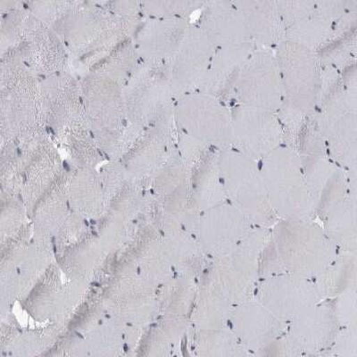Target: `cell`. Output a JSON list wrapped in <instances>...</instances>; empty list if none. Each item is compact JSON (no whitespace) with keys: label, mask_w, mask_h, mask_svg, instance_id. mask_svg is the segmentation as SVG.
<instances>
[{"label":"cell","mask_w":357,"mask_h":357,"mask_svg":"<svg viewBox=\"0 0 357 357\" xmlns=\"http://www.w3.org/2000/svg\"><path fill=\"white\" fill-rule=\"evenodd\" d=\"M1 56L15 57L38 78L72 71L65 44L25 1H0Z\"/></svg>","instance_id":"obj_1"},{"label":"cell","mask_w":357,"mask_h":357,"mask_svg":"<svg viewBox=\"0 0 357 357\" xmlns=\"http://www.w3.org/2000/svg\"><path fill=\"white\" fill-rule=\"evenodd\" d=\"M51 28L65 44L79 77L129 37L104 1H70Z\"/></svg>","instance_id":"obj_2"},{"label":"cell","mask_w":357,"mask_h":357,"mask_svg":"<svg viewBox=\"0 0 357 357\" xmlns=\"http://www.w3.org/2000/svg\"><path fill=\"white\" fill-rule=\"evenodd\" d=\"M0 122L1 143L18 142L47 130L40 79L11 56H1Z\"/></svg>","instance_id":"obj_3"},{"label":"cell","mask_w":357,"mask_h":357,"mask_svg":"<svg viewBox=\"0 0 357 357\" xmlns=\"http://www.w3.org/2000/svg\"><path fill=\"white\" fill-rule=\"evenodd\" d=\"M86 121L100 151L119 158L129 123L124 107L123 86L100 73L79 76Z\"/></svg>","instance_id":"obj_4"},{"label":"cell","mask_w":357,"mask_h":357,"mask_svg":"<svg viewBox=\"0 0 357 357\" xmlns=\"http://www.w3.org/2000/svg\"><path fill=\"white\" fill-rule=\"evenodd\" d=\"M127 120L145 128L174 119L176 97L169 79L167 63L142 61L123 85Z\"/></svg>","instance_id":"obj_5"},{"label":"cell","mask_w":357,"mask_h":357,"mask_svg":"<svg viewBox=\"0 0 357 357\" xmlns=\"http://www.w3.org/2000/svg\"><path fill=\"white\" fill-rule=\"evenodd\" d=\"M282 81V106L305 116H314L321 65L317 52L284 40L274 49Z\"/></svg>","instance_id":"obj_6"},{"label":"cell","mask_w":357,"mask_h":357,"mask_svg":"<svg viewBox=\"0 0 357 357\" xmlns=\"http://www.w3.org/2000/svg\"><path fill=\"white\" fill-rule=\"evenodd\" d=\"M174 116L178 132L211 148H232L231 107L218 98L200 91L181 95Z\"/></svg>","instance_id":"obj_7"},{"label":"cell","mask_w":357,"mask_h":357,"mask_svg":"<svg viewBox=\"0 0 357 357\" xmlns=\"http://www.w3.org/2000/svg\"><path fill=\"white\" fill-rule=\"evenodd\" d=\"M234 104L275 114L282 107V81L274 50L256 47L248 56L236 84L231 101Z\"/></svg>","instance_id":"obj_8"},{"label":"cell","mask_w":357,"mask_h":357,"mask_svg":"<svg viewBox=\"0 0 357 357\" xmlns=\"http://www.w3.org/2000/svg\"><path fill=\"white\" fill-rule=\"evenodd\" d=\"M232 148L252 159L266 158L283 145L282 124L277 114L234 104L231 107Z\"/></svg>","instance_id":"obj_9"},{"label":"cell","mask_w":357,"mask_h":357,"mask_svg":"<svg viewBox=\"0 0 357 357\" xmlns=\"http://www.w3.org/2000/svg\"><path fill=\"white\" fill-rule=\"evenodd\" d=\"M215 47L195 22L190 24L183 43L167 63L175 97L199 89L211 63Z\"/></svg>","instance_id":"obj_10"},{"label":"cell","mask_w":357,"mask_h":357,"mask_svg":"<svg viewBox=\"0 0 357 357\" xmlns=\"http://www.w3.org/2000/svg\"><path fill=\"white\" fill-rule=\"evenodd\" d=\"M46 129L54 138L84 116L79 77L66 71L40 79Z\"/></svg>","instance_id":"obj_11"},{"label":"cell","mask_w":357,"mask_h":357,"mask_svg":"<svg viewBox=\"0 0 357 357\" xmlns=\"http://www.w3.org/2000/svg\"><path fill=\"white\" fill-rule=\"evenodd\" d=\"M191 22L184 18L144 17L130 37L140 60L167 63L183 43Z\"/></svg>","instance_id":"obj_12"},{"label":"cell","mask_w":357,"mask_h":357,"mask_svg":"<svg viewBox=\"0 0 357 357\" xmlns=\"http://www.w3.org/2000/svg\"><path fill=\"white\" fill-rule=\"evenodd\" d=\"M256 46L253 43L218 47L197 91L213 96L231 107L242 67Z\"/></svg>","instance_id":"obj_13"},{"label":"cell","mask_w":357,"mask_h":357,"mask_svg":"<svg viewBox=\"0 0 357 357\" xmlns=\"http://www.w3.org/2000/svg\"><path fill=\"white\" fill-rule=\"evenodd\" d=\"M218 47L253 43L243 17L234 1H205L194 22Z\"/></svg>","instance_id":"obj_14"},{"label":"cell","mask_w":357,"mask_h":357,"mask_svg":"<svg viewBox=\"0 0 357 357\" xmlns=\"http://www.w3.org/2000/svg\"><path fill=\"white\" fill-rule=\"evenodd\" d=\"M315 120L325 146L344 161L356 160L357 110L347 107L317 112Z\"/></svg>","instance_id":"obj_15"},{"label":"cell","mask_w":357,"mask_h":357,"mask_svg":"<svg viewBox=\"0 0 357 357\" xmlns=\"http://www.w3.org/2000/svg\"><path fill=\"white\" fill-rule=\"evenodd\" d=\"M255 46L274 50L285 40L286 28L276 1H234Z\"/></svg>","instance_id":"obj_16"},{"label":"cell","mask_w":357,"mask_h":357,"mask_svg":"<svg viewBox=\"0 0 357 357\" xmlns=\"http://www.w3.org/2000/svg\"><path fill=\"white\" fill-rule=\"evenodd\" d=\"M357 8L347 13L334 25L327 43L317 51L321 66L341 70L356 63Z\"/></svg>","instance_id":"obj_17"},{"label":"cell","mask_w":357,"mask_h":357,"mask_svg":"<svg viewBox=\"0 0 357 357\" xmlns=\"http://www.w3.org/2000/svg\"><path fill=\"white\" fill-rule=\"evenodd\" d=\"M52 139L77 161H95L100 152H102L84 116L70 124Z\"/></svg>","instance_id":"obj_18"},{"label":"cell","mask_w":357,"mask_h":357,"mask_svg":"<svg viewBox=\"0 0 357 357\" xmlns=\"http://www.w3.org/2000/svg\"><path fill=\"white\" fill-rule=\"evenodd\" d=\"M139 62L140 59L132 39L127 37L118 43L89 72L107 76L123 86L135 71Z\"/></svg>","instance_id":"obj_19"},{"label":"cell","mask_w":357,"mask_h":357,"mask_svg":"<svg viewBox=\"0 0 357 357\" xmlns=\"http://www.w3.org/2000/svg\"><path fill=\"white\" fill-rule=\"evenodd\" d=\"M334 25L317 12L286 30L285 40L317 52L331 39Z\"/></svg>","instance_id":"obj_20"},{"label":"cell","mask_w":357,"mask_h":357,"mask_svg":"<svg viewBox=\"0 0 357 357\" xmlns=\"http://www.w3.org/2000/svg\"><path fill=\"white\" fill-rule=\"evenodd\" d=\"M205 1H140L145 17L190 19L199 12Z\"/></svg>","instance_id":"obj_21"},{"label":"cell","mask_w":357,"mask_h":357,"mask_svg":"<svg viewBox=\"0 0 357 357\" xmlns=\"http://www.w3.org/2000/svg\"><path fill=\"white\" fill-rule=\"evenodd\" d=\"M104 4L129 37L144 18L140 1H104Z\"/></svg>","instance_id":"obj_22"},{"label":"cell","mask_w":357,"mask_h":357,"mask_svg":"<svg viewBox=\"0 0 357 357\" xmlns=\"http://www.w3.org/2000/svg\"><path fill=\"white\" fill-rule=\"evenodd\" d=\"M280 17L287 29L304 19L310 17L315 10V2L307 1H276Z\"/></svg>","instance_id":"obj_23"},{"label":"cell","mask_w":357,"mask_h":357,"mask_svg":"<svg viewBox=\"0 0 357 357\" xmlns=\"http://www.w3.org/2000/svg\"><path fill=\"white\" fill-rule=\"evenodd\" d=\"M70 1H25L27 8L44 24L52 26Z\"/></svg>","instance_id":"obj_24"}]
</instances>
